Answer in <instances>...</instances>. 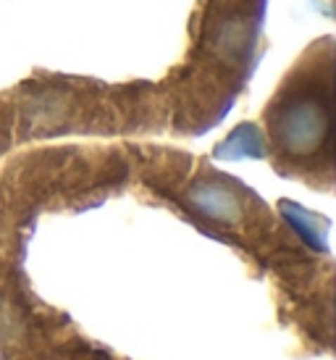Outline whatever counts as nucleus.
Listing matches in <instances>:
<instances>
[{"instance_id":"f257e3e1","label":"nucleus","mask_w":336,"mask_h":360,"mask_svg":"<svg viewBox=\"0 0 336 360\" xmlns=\"http://www.w3.org/2000/svg\"><path fill=\"white\" fill-rule=\"evenodd\" d=\"M331 40L318 45L299 60L276 98L268 105V129L278 155L287 163L310 166L323 160L328 166L331 134Z\"/></svg>"}]
</instances>
